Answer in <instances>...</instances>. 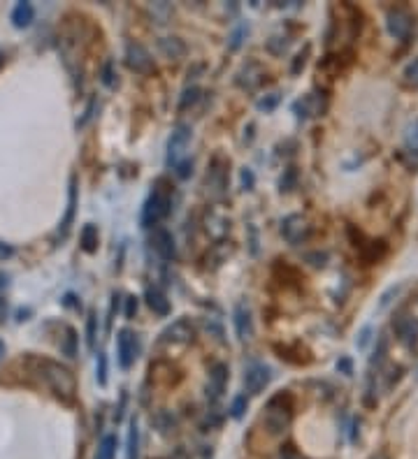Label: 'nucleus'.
Wrapping results in <instances>:
<instances>
[{
	"label": "nucleus",
	"instance_id": "45",
	"mask_svg": "<svg viewBox=\"0 0 418 459\" xmlns=\"http://www.w3.org/2000/svg\"><path fill=\"white\" fill-rule=\"evenodd\" d=\"M12 255H14V248L8 246V244H3V241H0V260H10Z\"/></svg>",
	"mask_w": 418,
	"mask_h": 459
},
{
	"label": "nucleus",
	"instance_id": "22",
	"mask_svg": "<svg viewBox=\"0 0 418 459\" xmlns=\"http://www.w3.org/2000/svg\"><path fill=\"white\" fill-rule=\"evenodd\" d=\"M81 248H84L86 253H93L98 248V227L91 225V223L81 229Z\"/></svg>",
	"mask_w": 418,
	"mask_h": 459
},
{
	"label": "nucleus",
	"instance_id": "39",
	"mask_svg": "<svg viewBox=\"0 0 418 459\" xmlns=\"http://www.w3.org/2000/svg\"><path fill=\"white\" fill-rule=\"evenodd\" d=\"M207 332H209V334H214V339H217V341H223V327H221L219 323L207 320Z\"/></svg>",
	"mask_w": 418,
	"mask_h": 459
},
{
	"label": "nucleus",
	"instance_id": "26",
	"mask_svg": "<svg viewBox=\"0 0 418 459\" xmlns=\"http://www.w3.org/2000/svg\"><path fill=\"white\" fill-rule=\"evenodd\" d=\"M198 95H200V88L198 86H191V88H186V91L181 93V100H179V110L183 112V110H188V107L193 105L195 100H198Z\"/></svg>",
	"mask_w": 418,
	"mask_h": 459
},
{
	"label": "nucleus",
	"instance_id": "43",
	"mask_svg": "<svg viewBox=\"0 0 418 459\" xmlns=\"http://www.w3.org/2000/svg\"><path fill=\"white\" fill-rule=\"evenodd\" d=\"M293 181H295V170L290 167V170L286 172V178H281V190H290Z\"/></svg>",
	"mask_w": 418,
	"mask_h": 459
},
{
	"label": "nucleus",
	"instance_id": "17",
	"mask_svg": "<svg viewBox=\"0 0 418 459\" xmlns=\"http://www.w3.org/2000/svg\"><path fill=\"white\" fill-rule=\"evenodd\" d=\"M74 212H77V178H70V188H68V209H66V218L61 223V234L66 237L70 232V225L74 221Z\"/></svg>",
	"mask_w": 418,
	"mask_h": 459
},
{
	"label": "nucleus",
	"instance_id": "44",
	"mask_svg": "<svg viewBox=\"0 0 418 459\" xmlns=\"http://www.w3.org/2000/svg\"><path fill=\"white\" fill-rule=\"evenodd\" d=\"M242 186H244V190L253 188V172L251 170H242Z\"/></svg>",
	"mask_w": 418,
	"mask_h": 459
},
{
	"label": "nucleus",
	"instance_id": "3",
	"mask_svg": "<svg viewBox=\"0 0 418 459\" xmlns=\"http://www.w3.org/2000/svg\"><path fill=\"white\" fill-rule=\"evenodd\" d=\"M170 214V195L166 190L156 188L154 193L149 195V200L144 202L142 209V227H154L158 225L166 216Z\"/></svg>",
	"mask_w": 418,
	"mask_h": 459
},
{
	"label": "nucleus",
	"instance_id": "42",
	"mask_svg": "<svg viewBox=\"0 0 418 459\" xmlns=\"http://www.w3.org/2000/svg\"><path fill=\"white\" fill-rule=\"evenodd\" d=\"M337 369H339L341 374H346V376L353 374V365H351V360H348V357H341V360L337 362Z\"/></svg>",
	"mask_w": 418,
	"mask_h": 459
},
{
	"label": "nucleus",
	"instance_id": "8",
	"mask_svg": "<svg viewBox=\"0 0 418 459\" xmlns=\"http://www.w3.org/2000/svg\"><path fill=\"white\" fill-rule=\"evenodd\" d=\"M163 343H172V346H183V343H191L193 341V325L186 318H179L175 320L170 327L163 329L161 334Z\"/></svg>",
	"mask_w": 418,
	"mask_h": 459
},
{
	"label": "nucleus",
	"instance_id": "20",
	"mask_svg": "<svg viewBox=\"0 0 418 459\" xmlns=\"http://www.w3.org/2000/svg\"><path fill=\"white\" fill-rule=\"evenodd\" d=\"M33 17L35 10L30 3H17L14 10H12V23H14V28H28L33 23Z\"/></svg>",
	"mask_w": 418,
	"mask_h": 459
},
{
	"label": "nucleus",
	"instance_id": "18",
	"mask_svg": "<svg viewBox=\"0 0 418 459\" xmlns=\"http://www.w3.org/2000/svg\"><path fill=\"white\" fill-rule=\"evenodd\" d=\"M158 49H161V54L170 61H177L186 54V44H183L179 37H161V40H158Z\"/></svg>",
	"mask_w": 418,
	"mask_h": 459
},
{
	"label": "nucleus",
	"instance_id": "30",
	"mask_svg": "<svg viewBox=\"0 0 418 459\" xmlns=\"http://www.w3.org/2000/svg\"><path fill=\"white\" fill-rule=\"evenodd\" d=\"M277 105H279V93H270V95H265V98L258 100V110L261 112H272Z\"/></svg>",
	"mask_w": 418,
	"mask_h": 459
},
{
	"label": "nucleus",
	"instance_id": "7",
	"mask_svg": "<svg viewBox=\"0 0 418 459\" xmlns=\"http://www.w3.org/2000/svg\"><path fill=\"white\" fill-rule=\"evenodd\" d=\"M188 142H191V125L181 123L177 125V130L172 132V137H170L168 142V165L170 167H177L179 165V158L183 149L188 146Z\"/></svg>",
	"mask_w": 418,
	"mask_h": 459
},
{
	"label": "nucleus",
	"instance_id": "32",
	"mask_svg": "<svg viewBox=\"0 0 418 459\" xmlns=\"http://www.w3.org/2000/svg\"><path fill=\"white\" fill-rule=\"evenodd\" d=\"M404 79H407L409 84L418 86V59H414L407 68H404Z\"/></svg>",
	"mask_w": 418,
	"mask_h": 459
},
{
	"label": "nucleus",
	"instance_id": "9",
	"mask_svg": "<svg viewBox=\"0 0 418 459\" xmlns=\"http://www.w3.org/2000/svg\"><path fill=\"white\" fill-rule=\"evenodd\" d=\"M117 353L121 369H130L137 357V336L130 329H121L117 336Z\"/></svg>",
	"mask_w": 418,
	"mask_h": 459
},
{
	"label": "nucleus",
	"instance_id": "27",
	"mask_svg": "<svg viewBox=\"0 0 418 459\" xmlns=\"http://www.w3.org/2000/svg\"><path fill=\"white\" fill-rule=\"evenodd\" d=\"M151 14H154V19L158 23H166V19L172 14V8L166 5V3H154L151 5Z\"/></svg>",
	"mask_w": 418,
	"mask_h": 459
},
{
	"label": "nucleus",
	"instance_id": "25",
	"mask_svg": "<svg viewBox=\"0 0 418 459\" xmlns=\"http://www.w3.org/2000/svg\"><path fill=\"white\" fill-rule=\"evenodd\" d=\"M137 445H139V429H137V420H132L128 431V459H137Z\"/></svg>",
	"mask_w": 418,
	"mask_h": 459
},
{
	"label": "nucleus",
	"instance_id": "50",
	"mask_svg": "<svg viewBox=\"0 0 418 459\" xmlns=\"http://www.w3.org/2000/svg\"><path fill=\"white\" fill-rule=\"evenodd\" d=\"M372 459H386L384 455H377V457H372Z\"/></svg>",
	"mask_w": 418,
	"mask_h": 459
},
{
	"label": "nucleus",
	"instance_id": "47",
	"mask_svg": "<svg viewBox=\"0 0 418 459\" xmlns=\"http://www.w3.org/2000/svg\"><path fill=\"white\" fill-rule=\"evenodd\" d=\"M249 232H251V253L256 255L258 253V239H256V227H249Z\"/></svg>",
	"mask_w": 418,
	"mask_h": 459
},
{
	"label": "nucleus",
	"instance_id": "12",
	"mask_svg": "<svg viewBox=\"0 0 418 459\" xmlns=\"http://www.w3.org/2000/svg\"><path fill=\"white\" fill-rule=\"evenodd\" d=\"M281 232H283V237H286L290 244H302L307 237H309V225H307V221L302 218L300 214H293V216H288L286 221L281 223Z\"/></svg>",
	"mask_w": 418,
	"mask_h": 459
},
{
	"label": "nucleus",
	"instance_id": "6",
	"mask_svg": "<svg viewBox=\"0 0 418 459\" xmlns=\"http://www.w3.org/2000/svg\"><path fill=\"white\" fill-rule=\"evenodd\" d=\"M228 186V163L223 158H214L207 172V190L214 197H223Z\"/></svg>",
	"mask_w": 418,
	"mask_h": 459
},
{
	"label": "nucleus",
	"instance_id": "34",
	"mask_svg": "<svg viewBox=\"0 0 418 459\" xmlns=\"http://www.w3.org/2000/svg\"><path fill=\"white\" fill-rule=\"evenodd\" d=\"M244 33H246V26H244V23H242V26H237L235 33L230 35V51H237V49H239V44H242Z\"/></svg>",
	"mask_w": 418,
	"mask_h": 459
},
{
	"label": "nucleus",
	"instance_id": "29",
	"mask_svg": "<svg viewBox=\"0 0 418 459\" xmlns=\"http://www.w3.org/2000/svg\"><path fill=\"white\" fill-rule=\"evenodd\" d=\"M246 406H249V397H246V394H237L235 401H232V406H230V416L232 418H242L244 411H246Z\"/></svg>",
	"mask_w": 418,
	"mask_h": 459
},
{
	"label": "nucleus",
	"instance_id": "2",
	"mask_svg": "<svg viewBox=\"0 0 418 459\" xmlns=\"http://www.w3.org/2000/svg\"><path fill=\"white\" fill-rule=\"evenodd\" d=\"M290 418H293V408H290V399L286 394H279V397L270 399V404L265 406L263 422L268 427V431L275 434V436L288 429Z\"/></svg>",
	"mask_w": 418,
	"mask_h": 459
},
{
	"label": "nucleus",
	"instance_id": "11",
	"mask_svg": "<svg viewBox=\"0 0 418 459\" xmlns=\"http://www.w3.org/2000/svg\"><path fill=\"white\" fill-rule=\"evenodd\" d=\"M270 378H272L270 367L258 365V362H256V365H251L249 369H246V374H244V387H246V392H249V394L263 392L265 385L270 382Z\"/></svg>",
	"mask_w": 418,
	"mask_h": 459
},
{
	"label": "nucleus",
	"instance_id": "31",
	"mask_svg": "<svg viewBox=\"0 0 418 459\" xmlns=\"http://www.w3.org/2000/svg\"><path fill=\"white\" fill-rule=\"evenodd\" d=\"M103 84L114 86L117 84V74H114V61H107L103 65Z\"/></svg>",
	"mask_w": 418,
	"mask_h": 459
},
{
	"label": "nucleus",
	"instance_id": "4",
	"mask_svg": "<svg viewBox=\"0 0 418 459\" xmlns=\"http://www.w3.org/2000/svg\"><path fill=\"white\" fill-rule=\"evenodd\" d=\"M392 329L407 348H414L418 343V318L414 314H407L404 309L397 311L392 318Z\"/></svg>",
	"mask_w": 418,
	"mask_h": 459
},
{
	"label": "nucleus",
	"instance_id": "1",
	"mask_svg": "<svg viewBox=\"0 0 418 459\" xmlns=\"http://www.w3.org/2000/svg\"><path fill=\"white\" fill-rule=\"evenodd\" d=\"M37 374L44 385L52 390L56 397H63L66 401H70L77 392V382H74V376L68 371L66 367L56 365L52 360H37Z\"/></svg>",
	"mask_w": 418,
	"mask_h": 459
},
{
	"label": "nucleus",
	"instance_id": "46",
	"mask_svg": "<svg viewBox=\"0 0 418 459\" xmlns=\"http://www.w3.org/2000/svg\"><path fill=\"white\" fill-rule=\"evenodd\" d=\"M279 459H302V457L297 455V452L290 448V445H286V448L281 450V455H279Z\"/></svg>",
	"mask_w": 418,
	"mask_h": 459
},
{
	"label": "nucleus",
	"instance_id": "51",
	"mask_svg": "<svg viewBox=\"0 0 418 459\" xmlns=\"http://www.w3.org/2000/svg\"><path fill=\"white\" fill-rule=\"evenodd\" d=\"M3 61H5V56H3V54H0V65H3Z\"/></svg>",
	"mask_w": 418,
	"mask_h": 459
},
{
	"label": "nucleus",
	"instance_id": "28",
	"mask_svg": "<svg viewBox=\"0 0 418 459\" xmlns=\"http://www.w3.org/2000/svg\"><path fill=\"white\" fill-rule=\"evenodd\" d=\"M404 142H407V149H409V151H416V153H418V119L407 127Z\"/></svg>",
	"mask_w": 418,
	"mask_h": 459
},
{
	"label": "nucleus",
	"instance_id": "35",
	"mask_svg": "<svg viewBox=\"0 0 418 459\" xmlns=\"http://www.w3.org/2000/svg\"><path fill=\"white\" fill-rule=\"evenodd\" d=\"M286 47H288L286 37H281V42H279V44H277V40H275V37H272V40L268 42V49H270V51H272V54H275V56H281L283 51H286Z\"/></svg>",
	"mask_w": 418,
	"mask_h": 459
},
{
	"label": "nucleus",
	"instance_id": "16",
	"mask_svg": "<svg viewBox=\"0 0 418 459\" xmlns=\"http://www.w3.org/2000/svg\"><path fill=\"white\" fill-rule=\"evenodd\" d=\"M261 81H263V70H261L258 63H246L237 74V84L242 88H246V91H253V88L261 84Z\"/></svg>",
	"mask_w": 418,
	"mask_h": 459
},
{
	"label": "nucleus",
	"instance_id": "13",
	"mask_svg": "<svg viewBox=\"0 0 418 459\" xmlns=\"http://www.w3.org/2000/svg\"><path fill=\"white\" fill-rule=\"evenodd\" d=\"M226 382H228V367L226 365H214L212 371H209V387H207V394L212 401H217L223 397L226 392Z\"/></svg>",
	"mask_w": 418,
	"mask_h": 459
},
{
	"label": "nucleus",
	"instance_id": "52",
	"mask_svg": "<svg viewBox=\"0 0 418 459\" xmlns=\"http://www.w3.org/2000/svg\"><path fill=\"white\" fill-rule=\"evenodd\" d=\"M0 314H3V304H0Z\"/></svg>",
	"mask_w": 418,
	"mask_h": 459
},
{
	"label": "nucleus",
	"instance_id": "41",
	"mask_svg": "<svg viewBox=\"0 0 418 459\" xmlns=\"http://www.w3.org/2000/svg\"><path fill=\"white\" fill-rule=\"evenodd\" d=\"M135 311H137V299L135 297H128L126 299V318H135Z\"/></svg>",
	"mask_w": 418,
	"mask_h": 459
},
{
	"label": "nucleus",
	"instance_id": "36",
	"mask_svg": "<svg viewBox=\"0 0 418 459\" xmlns=\"http://www.w3.org/2000/svg\"><path fill=\"white\" fill-rule=\"evenodd\" d=\"M386 346H388V341H386V336H379V346L375 350V357H372V365H379V362L384 360L386 355Z\"/></svg>",
	"mask_w": 418,
	"mask_h": 459
},
{
	"label": "nucleus",
	"instance_id": "14",
	"mask_svg": "<svg viewBox=\"0 0 418 459\" xmlns=\"http://www.w3.org/2000/svg\"><path fill=\"white\" fill-rule=\"evenodd\" d=\"M154 248H156V253L161 255L163 260H175L177 246H175L172 234H170L166 227H156L154 229Z\"/></svg>",
	"mask_w": 418,
	"mask_h": 459
},
{
	"label": "nucleus",
	"instance_id": "10",
	"mask_svg": "<svg viewBox=\"0 0 418 459\" xmlns=\"http://www.w3.org/2000/svg\"><path fill=\"white\" fill-rule=\"evenodd\" d=\"M386 28L395 40H407L411 35V14L407 10H390L386 17Z\"/></svg>",
	"mask_w": 418,
	"mask_h": 459
},
{
	"label": "nucleus",
	"instance_id": "21",
	"mask_svg": "<svg viewBox=\"0 0 418 459\" xmlns=\"http://www.w3.org/2000/svg\"><path fill=\"white\" fill-rule=\"evenodd\" d=\"M61 350H63V355H68V357H77L79 336L72 327H66V336H63V341H61Z\"/></svg>",
	"mask_w": 418,
	"mask_h": 459
},
{
	"label": "nucleus",
	"instance_id": "19",
	"mask_svg": "<svg viewBox=\"0 0 418 459\" xmlns=\"http://www.w3.org/2000/svg\"><path fill=\"white\" fill-rule=\"evenodd\" d=\"M144 299H147L149 309L154 311V314L158 316H168L170 314V302L168 297L163 295L158 288H147V292H144Z\"/></svg>",
	"mask_w": 418,
	"mask_h": 459
},
{
	"label": "nucleus",
	"instance_id": "15",
	"mask_svg": "<svg viewBox=\"0 0 418 459\" xmlns=\"http://www.w3.org/2000/svg\"><path fill=\"white\" fill-rule=\"evenodd\" d=\"M232 320H235V332H237V339L246 341L251 339V311L249 306L244 302H239L232 311Z\"/></svg>",
	"mask_w": 418,
	"mask_h": 459
},
{
	"label": "nucleus",
	"instance_id": "38",
	"mask_svg": "<svg viewBox=\"0 0 418 459\" xmlns=\"http://www.w3.org/2000/svg\"><path fill=\"white\" fill-rule=\"evenodd\" d=\"M307 54H309V47H305V51H302V54H297V56H295V63H293V68H290V72L297 74L302 68H305V63H307Z\"/></svg>",
	"mask_w": 418,
	"mask_h": 459
},
{
	"label": "nucleus",
	"instance_id": "23",
	"mask_svg": "<svg viewBox=\"0 0 418 459\" xmlns=\"http://www.w3.org/2000/svg\"><path fill=\"white\" fill-rule=\"evenodd\" d=\"M114 455H117V436H114V434H107L103 441H100L98 459H114Z\"/></svg>",
	"mask_w": 418,
	"mask_h": 459
},
{
	"label": "nucleus",
	"instance_id": "48",
	"mask_svg": "<svg viewBox=\"0 0 418 459\" xmlns=\"http://www.w3.org/2000/svg\"><path fill=\"white\" fill-rule=\"evenodd\" d=\"M307 260H316L314 263V267H323L326 263H323V260H326V255L323 253H314V255H307Z\"/></svg>",
	"mask_w": 418,
	"mask_h": 459
},
{
	"label": "nucleus",
	"instance_id": "40",
	"mask_svg": "<svg viewBox=\"0 0 418 459\" xmlns=\"http://www.w3.org/2000/svg\"><path fill=\"white\" fill-rule=\"evenodd\" d=\"M191 172H193V161H183L177 165V174H179V178H186Z\"/></svg>",
	"mask_w": 418,
	"mask_h": 459
},
{
	"label": "nucleus",
	"instance_id": "24",
	"mask_svg": "<svg viewBox=\"0 0 418 459\" xmlns=\"http://www.w3.org/2000/svg\"><path fill=\"white\" fill-rule=\"evenodd\" d=\"M96 336H98V316H96V311H91L86 318V346H88V350L96 348Z\"/></svg>",
	"mask_w": 418,
	"mask_h": 459
},
{
	"label": "nucleus",
	"instance_id": "49",
	"mask_svg": "<svg viewBox=\"0 0 418 459\" xmlns=\"http://www.w3.org/2000/svg\"><path fill=\"white\" fill-rule=\"evenodd\" d=\"M5 355V346H3V341H0V357Z\"/></svg>",
	"mask_w": 418,
	"mask_h": 459
},
{
	"label": "nucleus",
	"instance_id": "33",
	"mask_svg": "<svg viewBox=\"0 0 418 459\" xmlns=\"http://www.w3.org/2000/svg\"><path fill=\"white\" fill-rule=\"evenodd\" d=\"M98 382L100 385H107V357H105V353H98Z\"/></svg>",
	"mask_w": 418,
	"mask_h": 459
},
{
	"label": "nucleus",
	"instance_id": "37",
	"mask_svg": "<svg viewBox=\"0 0 418 459\" xmlns=\"http://www.w3.org/2000/svg\"><path fill=\"white\" fill-rule=\"evenodd\" d=\"M370 336H372V327H370V325H365V327L360 329L358 341H356L360 350H365V348H367V343H370Z\"/></svg>",
	"mask_w": 418,
	"mask_h": 459
},
{
	"label": "nucleus",
	"instance_id": "5",
	"mask_svg": "<svg viewBox=\"0 0 418 459\" xmlns=\"http://www.w3.org/2000/svg\"><path fill=\"white\" fill-rule=\"evenodd\" d=\"M126 65L139 74H151L156 70L151 54L142 47V44H135V42H130L128 47H126Z\"/></svg>",
	"mask_w": 418,
	"mask_h": 459
}]
</instances>
